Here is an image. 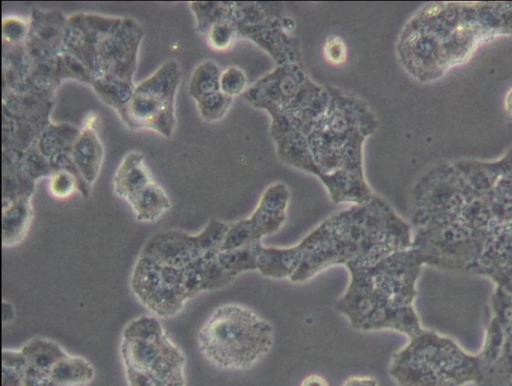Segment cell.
<instances>
[{"label": "cell", "mask_w": 512, "mask_h": 386, "mask_svg": "<svg viewBox=\"0 0 512 386\" xmlns=\"http://www.w3.org/2000/svg\"><path fill=\"white\" fill-rule=\"evenodd\" d=\"M233 98L222 91L209 94L196 102L201 118L206 122L221 120L229 111Z\"/></svg>", "instance_id": "484cf974"}, {"label": "cell", "mask_w": 512, "mask_h": 386, "mask_svg": "<svg viewBox=\"0 0 512 386\" xmlns=\"http://www.w3.org/2000/svg\"><path fill=\"white\" fill-rule=\"evenodd\" d=\"M204 358L223 370L253 367L271 350L274 329L252 309L237 303L217 306L197 335Z\"/></svg>", "instance_id": "ba28073f"}, {"label": "cell", "mask_w": 512, "mask_h": 386, "mask_svg": "<svg viewBox=\"0 0 512 386\" xmlns=\"http://www.w3.org/2000/svg\"><path fill=\"white\" fill-rule=\"evenodd\" d=\"M122 19L78 13L66 21L63 36L65 52L77 58L94 78L97 51L102 41L115 31Z\"/></svg>", "instance_id": "2e32d148"}, {"label": "cell", "mask_w": 512, "mask_h": 386, "mask_svg": "<svg viewBox=\"0 0 512 386\" xmlns=\"http://www.w3.org/2000/svg\"><path fill=\"white\" fill-rule=\"evenodd\" d=\"M512 36V2H430L405 23L395 45L404 71L434 83L484 45Z\"/></svg>", "instance_id": "277c9868"}, {"label": "cell", "mask_w": 512, "mask_h": 386, "mask_svg": "<svg viewBox=\"0 0 512 386\" xmlns=\"http://www.w3.org/2000/svg\"><path fill=\"white\" fill-rule=\"evenodd\" d=\"M103 146L93 128H84L75 140L71 160L86 192L96 180L103 162Z\"/></svg>", "instance_id": "e0dca14e"}, {"label": "cell", "mask_w": 512, "mask_h": 386, "mask_svg": "<svg viewBox=\"0 0 512 386\" xmlns=\"http://www.w3.org/2000/svg\"><path fill=\"white\" fill-rule=\"evenodd\" d=\"M290 199V191L284 183L268 186L250 216L230 223L221 251L260 243L264 237L278 232L287 219Z\"/></svg>", "instance_id": "5bb4252c"}, {"label": "cell", "mask_w": 512, "mask_h": 386, "mask_svg": "<svg viewBox=\"0 0 512 386\" xmlns=\"http://www.w3.org/2000/svg\"><path fill=\"white\" fill-rule=\"evenodd\" d=\"M477 353L482 370L478 386H512V292L494 288Z\"/></svg>", "instance_id": "7c38bea8"}, {"label": "cell", "mask_w": 512, "mask_h": 386, "mask_svg": "<svg viewBox=\"0 0 512 386\" xmlns=\"http://www.w3.org/2000/svg\"><path fill=\"white\" fill-rule=\"evenodd\" d=\"M91 86L101 99L113 107L126 122L128 107L134 92L135 85L114 78H96Z\"/></svg>", "instance_id": "7402d4cb"}, {"label": "cell", "mask_w": 512, "mask_h": 386, "mask_svg": "<svg viewBox=\"0 0 512 386\" xmlns=\"http://www.w3.org/2000/svg\"><path fill=\"white\" fill-rule=\"evenodd\" d=\"M341 386H379V382L372 376H351Z\"/></svg>", "instance_id": "1f68e13d"}, {"label": "cell", "mask_w": 512, "mask_h": 386, "mask_svg": "<svg viewBox=\"0 0 512 386\" xmlns=\"http://www.w3.org/2000/svg\"><path fill=\"white\" fill-rule=\"evenodd\" d=\"M180 81L179 64L169 60L136 85L128 107L127 126L154 130L170 138L176 124L175 97Z\"/></svg>", "instance_id": "8fae6325"}, {"label": "cell", "mask_w": 512, "mask_h": 386, "mask_svg": "<svg viewBox=\"0 0 512 386\" xmlns=\"http://www.w3.org/2000/svg\"><path fill=\"white\" fill-rule=\"evenodd\" d=\"M26 360V373L49 386H55L50 378L54 364L68 352L56 341L36 336L20 347Z\"/></svg>", "instance_id": "ac0fdd59"}, {"label": "cell", "mask_w": 512, "mask_h": 386, "mask_svg": "<svg viewBox=\"0 0 512 386\" xmlns=\"http://www.w3.org/2000/svg\"><path fill=\"white\" fill-rule=\"evenodd\" d=\"M247 85V76L241 68L237 66H230L222 71L220 77V90L227 96L234 98L245 93Z\"/></svg>", "instance_id": "f1b7e54d"}, {"label": "cell", "mask_w": 512, "mask_h": 386, "mask_svg": "<svg viewBox=\"0 0 512 386\" xmlns=\"http://www.w3.org/2000/svg\"><path fill=\"white\" fill-rule=\"evenodd\" d=\"M33 219L31 197H23L3 206L2 245L12 248L19 245L29 232Z\"/></svg>", "instance_id": "ffe728a7"}, {"label": "cell", "mask_w": 512, "mask_h": 386, "mask_svg": "<svg viewBox=\"0 0 512 386\" xmlns=\"http://www.w3.org/2000/svg\"><path fill=\"white\" fill-rule=\"evenodd\" d=\"M26 360L19 349L2 350V386H23Z\"/></svg>", "instance_id": "d4e9b609"}, {"label": "cell", "mask_w": 512, "mask_h": 386, "mask_svg": "<svg viewBox=\"0 0 512 386\" xmlns=\"http://www.w3.org/2000/svg\"><path fill=\"white\" fill-rule=\"evenodd\" d=\"M280 6L277 3L231 2L228 18L239 37L253 41L269 53L277 65H301L294 20L286 16Z\"/></svg>", "instance_id": "30bf717a"}, {"label": "cell", "mask_w": 512, "mask_h": 386, "mask_svg": "<svg viewBox=\"0 0 512 386\" xmlns=\"http://www.w3.org/2000/svg\"><path fill=\"white\" fill-rule=\"evenodd\" d=\"M27 25L24 21L15 18L4 19L3 35L9 41H19L26 33Z\"/></svg>", "instance_id": "4dcf8cb0"}, {"label": "cell", "mask_w": 512, "mask_h": 386, "mask_svg": "<svg viewBox=\"0 0 512 386\" xmlns=\"http://www.w3.org/2000/svg\"><path fill=\"white\" fill-rule=\"evenodd\" d=\"M154 182L141 153L127 154L113 176L114 193L129 203L146 186Z\"/></svg>", "instance_id": "d6986e66"}, {"label": "cell", "mask_w": 512, "mask_h": 386, "mask_svg": "<svg viewBox=\"0 0 512 386\" xmlns=\"http://www.w3.org/2000/svg\"><path fill=\"white\" fill-rule=\"evenodd\" d=\"M218 254L214 251L184 268L138 255L130 274V290L149 314L159 319L172 318L194 297L233 282L219 263Z\"/></svg>", "instance_id": "8992f818"}, {"label": "cell", "mask_w": 512, "mask_h": 386, "mask_svg": "<svg viewBox=\"0 0 512 386\" xmlns=\"http://www.w3.org/2000/svg\"><path fill=\"white\" fill-rule=\"evenodd\" d=\"M229 225L212 218L194 234L179 229L162 230L147 239L139 255L163 265L184 268L220 250Z\"/></svg>", "instance_id": "4fadbf2b"}, {"label": "cell", "mask_w": 512, "mask_h": 386, "mask_svg": "<svg viewBox=\"0 0 512 386\" xmlns=\"http://www.w3.org/2000/svg\"><path fill=\"white\" fill-rule=\"evenodd\" d=\"M251 247L255 271L270 279L306 282L334 266H365L412 246L409 222L383 198L335 212L288 247Z\"/></svg>", "instance_id": "3957f363"}, {"label": "cell", "mask_w": 512, "mask_h": 386, "mask_svg": "<svg viewBox=\"0 0 512 386\" xmlns=\"http://www.w3.org/2000/svg\"><path fill=\"white\" fill-rule=\"evenodd\" d=\"M423 267L413 246L370 265L348 267L349 283L336 310L356 330H388L410 338L424 328L415 307Z\"/></svg>", "instance_id": "5b68a950"}, {"label": "cell", "mask_w": 512, "mask_h": 386, "mask_svg": "<svg viewBox=\"0 0 512 386\" xmlns=\"http://www.w3.org/2000/svg\"><path fill=\"white\" fill-rule=\"evenodd\" d=\"M221 73L220 67L211 60H205L195 67L188 84L189 94L195 102L209 94L221 91Z\"/></svg>", "instance_id": "603a6c76"}, {"label": "cell", "mask_w": 512, "mask_h": 386, "mask_svg": "<svg viewBox=\"0 0 512 386\" xmlns=\"http://www.w3.org/2000/svg\"><path fill=\"white\" fill-rule=\"evenodd\" d=\"M388 374L397 386H478L482 378L477 352L426 328L393 353Z\"/></svg>", "instance_id": "52a82bcc"}, {"label": "cell", "mask_w": 512, "mask_h": 386, "mask_svg": "<svg viewBox=\"0 0 512 386\" xmlns=\"http://www.w3.org/2000/svg\"><path fill=\"white\" fill-rule=\"evenodd\" d=\"M244 94L269 114L279 158L316 176L335 204H360L375 195L365 178L363 149L378 120L362 98L316 83L296 63L278 65Z\"/></svg>", "instance_id": "7a4b0ae2"}, {"label": "cell", "mask_w": 512, "mask_h": 386, "mask_svg": "<svg viewBox=\"0 0 512 386\" xmlns=\"http://www.w3.org/2000/svg\"><path fill=\"white\" fill-rule=\"evenodd\" d=\"M206 37L208 45L215 51L230 49L239 38L235 25L228 17L213 24Z\"/></svg>", "instance_id": "4316f807"}, {"label": "cell", "mask_w": 512, "mask_h": 386, "mask_svg": "<svg viewBox=\"0 0 512 386\" xmlns=\"http://www.w3.org/2000/svg\"><path fill=\"white\" fill-rule=\"evenodd\" d=\"M409 224L424 266L512 292V148L427 170L413 187Z\"/></svg>", "instance_id": "6da1fadb"}, {"label": "cell", "mask_w": 512, "mask_h": 386, "mask_svg": "<svg viewBox=\"0 0 512 386\" xmlns=\"http://www.w3.org/2000/svg\"><path fill=\"white\" fill-rule=\"evenodd\" d=\"M49 192L58 199L70 197L76 190L83 194V187L79 177L68 169L55 171L49 180Z\"/></svg>", "instance_id": "83f0119b"}, {"label": "cell", "mask_w": 512, "mask_h": 386, "mask_svg": "<svg viewBox=\"0 0 512 386\" xmlns=\"http://www.w3.org/2000/svg\"><path fill=\"white\" fill-rule=\"evenodd\" d=\"M143 28L131 18H123L119 27L108 35L97 51L96 78H114L133 83Z\"/></svg>", "instance_id": "9a60e30c"}, {"label": "cell", "mask_w": 512, "mask_h": 386, "mask_svg": "<svg viewBox=\"0 0 512 386\" xmlns=\"http://www.w3.org/2000/svg\"><path fill=\"white\" fill-rule=\"evenodd\" d=\"M325 60L333 66H340L347 60V46L339 35H329L323 46Z\"/></svg>", "instance_id": "f546056e"}, {"label": "cell", "mask_w": 512, "mask_h": 386, "mask_svg": "<svg viewBox=\"0 0 512 386\" xmlns=\"http://www.w3.org/2000/svg\"><path fill=\"white\" fill-rule=\"evenodd\" d=\"M300 386H330L328 381L321 375L311 374L306 376Z\"/></svg>", "instance_id": "d6a6232c"}, {"label": "cell", "mask_w": 512, "mask_h": 386, "mask_svg": "<svg viewBox=\"0 0 512 386\" xmlns=\"http://www.w3.org/2000/svg\"><path fill=\"white\" fill-rule=\"evenodd\" d=\"M231 2H193L190 8L195 16L198 32L206 34L216 22L229 15Z\"/></svg>", "instance_id": "cb8c5ba5"}, {"label": "cell", "mask_w": 512, "mask_h": 386, "mask_svg": "<svg viewBox=\"0 0 512 386\" xmlns=\"http://www.w3.org/2000/svg\"><path fill=\"white\" fill-rule=\"evenodd\" d=\"M503 108L506 114L512 116V86L505 93Z\"/></svg>", "instance_id": "836d02e7"}, {"label": "cell", "mask_w": 512, "mask_h": 386, "mask_svg": "<svg viewBox=\"0 0 512 386\" xmlns=\"http://www.w3.org/2000/svg\"><path fill=\"white\" fill-rule=\"evenodd\" d=\"M119 351L128 386H185V355L158 317L145 314L130 320Z\"/></svg>", "instance_id": "9c48e42d"}, {"label": "cell", "mask_w": 512, "mask_h": 386, "mask_svg": "<svg viewBox=\"0 0 512 386\" xmlns=\"http://www.w3.org/2000/svg\"><path fill=\"white\" fill-rule=\"evenodd\" d=\"M128 205L137 221L150 223L158 220L171 207V201L160 184L156 181L146 186Z\"/></svg>", "instance_id": "44dd1931"}]
</instances>
